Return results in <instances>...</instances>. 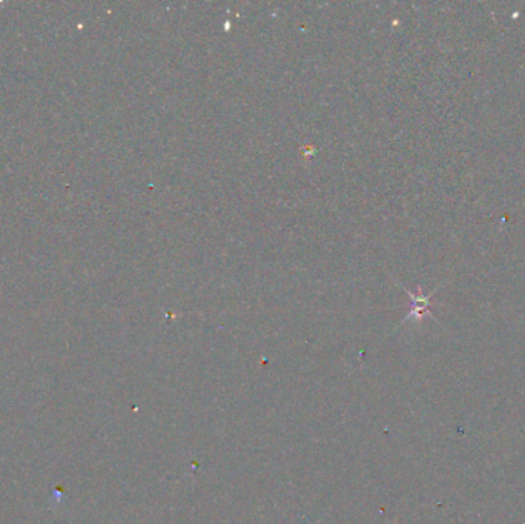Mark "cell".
<instances>
[{"label": "cell", "mask_w": 525, "mask_h": 524, "mask_svg": "<svg viewBox=\"0 0 525 524\" xmlns=\"http://www.w3.org/2000/svg\"><path fill=\"white\" fill-rule=\"evenodd\" d=\"M437 289H438V288H437ZM437 289H433L429 295H422L421 288L418 289V294H412L409 289H405V292L409 294L410 300H412V308H410V312H409L407 317H405V319L402 320V323H404V322H407V320H410V319L421 320V319H424V317H425V315H429L430 319H433V320H435L433 314L430 312V306H432V304H430V300H432V295H433L435 292H437Z\"/></svg>", "instance_id": "cell-1"}]
</instances>
